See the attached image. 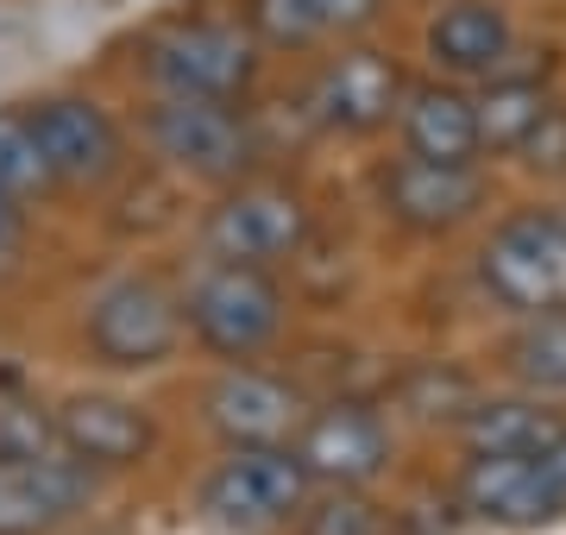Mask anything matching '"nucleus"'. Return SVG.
I'll return each instance as SVG.
<instances>
[{
	"mask_svg": "<svg viewBox=\"0 0 566 535\" xmlns=\"http://www.w3.org/2000/svg\"><path fill=\"white\" fill-rule=\"evenodd\" d=\"M182 328L221 359H259L283 334V290L264 265L214 259L182 296Z\"/></svg>",
	"mask_w": 566,
	"mask_h": 535,
	"instance_id": "1",
	"label": "nucleus"
},
{
	"mask_svg": "<svg viewBox=\"0 0 566 535\" xmlns=\"http://www.w3.org/2000/svg\"><path fill=\"white\" fill-rule=\"evenodd\" d=\"M145 70L164 95L240 102L259 76V39L233 20H170L145 44Z\"/></svg>",
	"mask_w": 566,
	"mask_h": 535,
	"instance_id": "2",
	"label": "nucleus"
},
{
	"mask_svg": "<svg viewBox=\"0 0 566 535\" xmlns=\"http://www.w3.org/2000/svg\"><path fill=\"white\" fill-rule=\"evenodd\" d=\"M308 485L296 448H227V460L202 479V511L233 535H264L296 523L308 504Z\"/></svg>",
	"mask_w": 566,
	"mask_h": 535,
	"instance_id": "3",
	"label": "nucleus"
},
{
	"mask_svg": "<svg viewBox=\"0 0 566 535\" xmlns=\"http://www.w3.org/2000/svg\"><path fill=\"white\" fill-rule=\"evenodd\" d=\"M460 511L491 529H542L566 516V434L542 453H472L460 473Z\"/></svg>",
	"mask_w": 566,
	"mask_h": 535,
	"instance_id": "4",
	"label": "nucleus"
},
{
	"mask_svg": "<svg viewBox=\"0 0 566 535\" xmlns=\"http://www.w3.org/2000/svg\"><path fill=\"white\" fill-rule=\"evenodd\" d=\"M479 277L516 315L566 310V214H554V208L510 214L479 252Z\"/></svg>",
	"mask_w": 566,
	"mask_h": 535,
	"instance_id": "5",
	"label": "nucleus"
},
{
	"mask_svg": "<svg viewBox=\"0 0 566 535\" xmlns=\"http://www.w3.org/2000/svg\"><path fill=\"white\" fill-rule=\"evenodd\" d=\"M182 347V303L158 277H114L88 303V353L114 371H151Z\"/></svg>",
	"mask_w": 566,
	"mask_h": 535,
	"instance_id": "6",
	"label": "nucleus"
},
{
	"mask_svg": "<svg viewBox=\"0 0 566 535\" xmlns=\"http://www.w3.org/2000/svg\"><path fill=\"white\" fill-rule=\"evenodd\" d=\"M151 151L182 177H202V183H233L252 165V133L233 114V102H196V95H164L151 107Z\"/></svg>",
	"mask_w": 566,
	"mask_h": 535,
	"instance_id": "7",
	"label": "nucleus"
},
{
	"mask_svg": "<svg viewBox=\"0 0 566 535\" xmlns=\"http://www.w3.org/2000/svg\"><path fill=\"white\" fill-rule=\"evenodd\" d=\"M308 240V208L283 183H240L214 214H208V252L233 265H277Z\"/></svg>",
	"mask_w": 566,
	"mask_h": 535,
	"instance_id": "8",
	"label": "nucleus"
},
{
	"mask_svg": "<svg viewBox=\"0 0 566 535\" xmlns=\"http://www.w3.org/2000/svg\"><path fill=\"white\" fill-rule=\"evenodd\" d=\"M303 416L308 397L290 378L245 366V359H233L208 385V429L221 434L227 448H283V441H296Z\"/></svg>",
	"mask_w": 566,
	"mask_h": 535,
	"instance_id": "9",
	"label": "nucleus"
},
{
	"mask_svg": "<svg viewBox=\"0 0 566 535\" xmlns=\"http://www.w3.org/2000/svg\"><path fill=\"white\" fill-rule=\"evenodd\" d=\"M32 139H39V158L51 170V183L70 189H95L120 170V126L102 102L88 95H51L32 114Z\"/></svg>",
	"mask_w": 566,
	"mask_h": 535,
	"instance_id": "10",
	"label": "nucleus"
},
{
	"mask_svg": "<svg viewBox=\"0 0 566 535\" xmlns=\"http://www.w3.org/2000/svg\"><path fill=\"white\" fill-rule=\"evenodd\" d=\"M296 460L315 485H371L390 466V429L371 403H322L296 429Z\"/></svg>",
	"mask_w": 566,
	"mask_h": 535,
	"instance_id": "11",
	"label": "nucleus"
},
{
	"mask_svg": "<svg viewBox=\"0 0 566 535\" xmlns=\"http://www.w3.org/2000/svg\"><path fill=\"white\" fill-rule=\"evenodd\" d=\"M385 189L390 221H403L409 233H453L479 214L485 202V177L479 165H453V158H397V165L378 177Z\"/></svg>",
	"mask_w": 566,
	"mask_h": 535,
	"instance_id": "12",
	"label": "nucleus"
},
{
	"mask_svg": "<svg viewBox=\"0 0 566 535\" xmlns=\"http://www.w3.org/2000/svg\"><path fill=\"white\" fill-rule=\"evenodd\" d=\"M51 416H57V434H63V448H70V460H82L88 473H126L158 441V429H151V416L139 403L107 397V391L63 397Z\"/></svg>",
	"mask_w": 566,
	"mask_h": 535,
	"instance_id": "13",
	"label": "nucleus"
},
{
	"mask_svg": "<svg viewBox=\"0 0 566 535\" xmlns=\"http://www.w3.org/2000/svg\"><path fill=\"white\" fill-rule=\"evenodd\" d=\"M95 473L57 453V460H0V535H57L88 504Z\"/></svg>",
	"mask_w": 566,
	"mask_h": 535,
	"instance_id": "14",
	"label": "nucleus"
},
{
	"mask_svg": "<svg viewBox=\"0 0 566 535\" xmlns=\"http://www.w3.org/2000/svg\"><path fill=\"white\" fill-rule=\"evenodd\" d=\"M397 102H403V76L385 51H346V57L322 63V76L308 88L315 120L334 133H378V126H390Z\"/></svg>",
	"mask_w": 566,
	"mask_h": 535,
	"instance_id": "15",
	"label": "nucleus"
},
{
	"mask_svg": "<svg viewBox=\"0 0 566 535\" xmlns=\"http://www.w3.org/2000/svg\"><path fill=\"white\" fill-rule=\"evenodd\" d=\"M397 133H403V145L416 158H453V165L479 158V107H472V95H460V88H447V83L403 88Z\"/></svg>",
	"mask_w": 566,
	"mask_h": 535,
	"instance_id": "16",
	"label": "nucleus"
},
{
	"mask_svg": "<svg viewBox=\"0 0 566 535\" xmlns=\"http://www.w3.org/2000/svg\"><path fill=\"white\" fill-rule=\"evenodd\" d=\"M428 51L453 76H497L510 57V20L491 0H453L441 20L428 25Z\"/></svg>",
	"mask_w": 566,
	"mask_h": 535,
	"instance_id": "17",
	"label": "nucleus"
},
{
	"mask_svg": "<svg viewBox=\"0 0 566 535\" xmlns=\"http://www.w3.org/2000/svg\"><path fill=\"white\" fill-rule=\"evenodd\" d=\"M465 453H542L566 434V416L535 403V397H497V403H472L460 416Z\"/></svg>",
	"mask_w": 566,
	"mask_h": 535,
	"instance_id": "18",
	"label": "nucleus"
},
{
	"mask_svg": "<svg viewBox=\"0 0 566 535\" xmlns=\"http://www.w3.org/2000/svg\"><path fill=\"white\" fill-rule=\"evenodd\" d=\"M479 151H516V145L547 120V88L542 83H516V76H497V83L479 95Z\"/></svg>",
	"mask_w": 566,
	"mask_h": 535,
	"instance_id": "19",
	"label": "nucleus"
},
{
	"mask_svg": "<svg viewBox=\"0 0 566 535\" xmlns=\"http://www.w3.org/2000/svg\"><path fill=\"white\" fill-rule=\"evenodd\" d=\"M504 366L528 391H566V310L523 315V328L504 347Z\"/></svg>",
	"mask_w": 566,
	"mask_h": 535,
	"instance_id": "20",
	"label": "nucleus"
},
{
	"mask_svg": "<svg viewBox=\"0 0 566 535\" xmlns=\"http://www.w3.org/2000/svg\"><path fill=\"white\" fill-rule=\"evenodd\" d=\"M303 535H390L378 504L365 497V485H327L322 497L303 504Z\"/></svg>",
	"mask_w": 566,
	"mask_h": 535,
	"instance_id": "21",
	"label": "nucleus"
},
{
	"mask_svg": "<svg viewBox=\"0 0 566 535\" xmlns=\"http://www.w3.org/2000/svg\"><path fill=\"white\" fill-rule=\"evenodd\" d=\"M57 453H70L57 416L39 403H0V460H57Z\"/></svg>",
	"mask_w": 566,
	"mask_h": 535,
	"instance_id": "22",
	"label": "nucleus"
},
{
	"mask_svg": "<svg viewBox=\"0 0 566 535\" xmlns=\"http://www.w3.org/2000/svg\"><path fill=\"white\" fill-rule=\"evenodd\" d=\"M51 183V170L39 158V139H32V120L25 114H0V189L7 196H39Z\"/></svg>",
	"mask_w": 566,
	"mask_h": 535,
	"instance_id": "23",
	"label": "nucleus"
},
{
	"mask_svg": "<svg viewBox=\"0 0 566 535\" xmlns=\"http://www.w3.org/2000/svg\"><path fill=\"white\" fill-rule=\"evenodd\" d=\"M245 32L264 44H283V51H303V44L327 39L308 0H245Z\"/></svg>",
	"mask_w": 566,
	"mask_h": 535,
	"instance_id": "24",
	"label": "nucleus"
},
{
	"mask_svg": "<svg viewBox=\"0 0 566 535\" xmlns=\"http://www.w3.org/2000/svg\"><path fill=\"white\" fill-rule=\"evenodd\" d=\"M516 151H523L535 170H566V114H560V107H547V120L535 126Z\"/></svg>",
	"mask_w": 566,
	"mask_h": 535,
	"instance_id": "25",
	"label": "nucleus"
},
{
	"mask_svg": "<svg viewBox=\"0 0 566 535\" xmlns=\"http://www.w3.org/2000/svg\"><path fill=\"white\" fill-rule=\"evenodd\" d=\"M308 7H315L322 32H359V25L378 20V7H385V0H308Z\"/></svg>",
	"mask_w": 566,
	"mask_h": 535,
	"instance_id": "26",
	"label": "nucleus"
},
{
	"mask_svg": "<svg viewBox=\"0 0 566 535\" xmlns=\"http://www.w3.org/2000/svg\"><path fill=\"white\" fill-rule=\"evenodd\" d=\"M20 246H25V214H20V196H7L0 189V271L20 259Z\"/></svg>",
	"mask_w": 566,
	"mask_h": 535,
	"instance_id": "27",
	"label": "nucleus"
}]
</instances>
